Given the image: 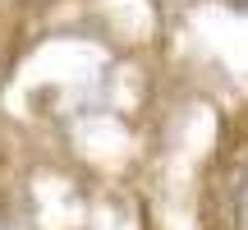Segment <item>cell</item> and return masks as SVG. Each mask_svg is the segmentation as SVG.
I'll return each instance as SVG.
<instances>
[{
	"label": "cell",
	"mask_w": 248,
	"mask_h": 230,
	"mask_svg": "<svg viewBox=\"0 0 248 230\" xmlns=\"http://www.w3.org/2000/svg\"><path fill=\"white\" fill-rule=\"evenodd\" d=\"M234 221L239 230H248V175L239 180V194H234Z\"/></svg>",
	"instance_id": "cell-1"
}]
</instances>
